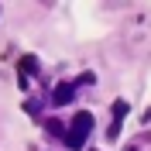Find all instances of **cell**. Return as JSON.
<instances>
[{
	"mask_svg": "<svg viewBox=\"0 0 151 151\" xmlns=\"http://www.w3.org/2000/svg\"><path fill=\"white\" fill-rule=\"evenodd\" d=\"M48 131H52V134H58V137H65V127H62L58 120H48Z\"/></svg>",
	"mask_w": 151,
	"mask_h": 151,
	"instance_id": "obj_5",
	"label": "cell"
},
{
	"mask_svg": "<svg viewBox=\"0 0 151 151\" xmlns=\"http://www.w3.org/2000/svg\"><path fill=\"white\" fill-rule=\"evenodd\" d=\"M89 131H93V113H89V110H79L72 117V127L65 131V144L72 151H79L86 144V137H89Z\"/></svg>",
	"mask_w": 151,
	"mask_h": 151,
	"instance_id": "obj_1",
	"label": "cell"
},
{
	"mask_svg": "<svg viewBox=\"0 0 151 151\" xmlns=\"http://www.w3.org/2000/svg\"><path fill=\"white\" fill-rule=\"evenodd\" d=\"M72 96H76V86H72V83H58L55 93H52V103L65 106V103H72Z\"/></svg>",
	"mask_w": 151,
	"mask_h": 151,
	"instance_id": "obj_3",
	"label": "cell"
},
{
	"mask_svg": "<svg viewBox=\"0 0 151 151\" xmlns=\"http://www.w3.org/2000/svg\"><path fill=\"white\" fill-rule=\"evenodd\" d=\"M127 110H131V103H127V100H117V103H113V124H110V137H117V134H120V124H124V117H127Z\"/></svg>",
	"mask_w": 151,
	"mask_h": 151,
	"instance_id": "obj_2",
	"label": "cell"
},
{
	"mask_svg": "<svg viewBox=\"0 0 151 151\" xmlns=\"http://www.w3.org/2000/svg\"><path fill=\"white\" fill-rule=\"evenodd\" d=\"M144 120H151V106H148V110H144Z\"/></svg>",
	"mask_w": 151,
	"mask_h": 151,
	"instance_id": "obj_7",
	"label": "cell"
},
{
	"mask_svg": "<svg viewBox=\"0 0 151 151\" xmlns=\"http://www.w3.org/2000/svg\"><path fill=\"white\" fill-rule=\"evenodd\" d=\"M31 72H38V58L35 55H24L21 58V79H28Z\"/></svg>",
	"mask_w": 151,
	"mask_h": 151,
	"instance_id": "obj_4",
	"label": "cell"
},
{
	"mask_svg": "<svg viewBox=\"0 0 151 151\" xmlns=\"http://www.w3.org/2000/svg\"><path fill=\"white\" fill-rule=\"evenodd\" d=\"M24 110H28V113H38V110H41V103H38V100H28V103H24Z\"/></svg>",
	"mask_w": 151,
	"mask_h": 151,
	"instance_id": "obj_6",
	"label": "cell"
}]
</instances>
